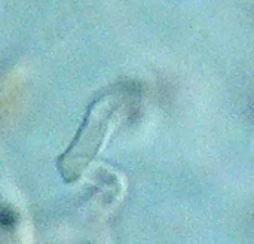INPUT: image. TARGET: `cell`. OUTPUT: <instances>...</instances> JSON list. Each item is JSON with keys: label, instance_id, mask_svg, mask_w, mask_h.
<instances>
[{"label": "cell", "instance_id": "1", "mask_svg": "<svg viewBox=\"0 0 254 244\" xmlns=\"http://www.w3.org/2000/svg\"><path fill=\"white\" fill-rule=\"evenodd\" d=\"M119 92H107L95 100L85 118V122L65 155L61 158V173L65 180H74L92 161L106 139L112 118L122 104Z\"/></svg>", "mask_w": 254, "mask_h": 244}]
</instances>
